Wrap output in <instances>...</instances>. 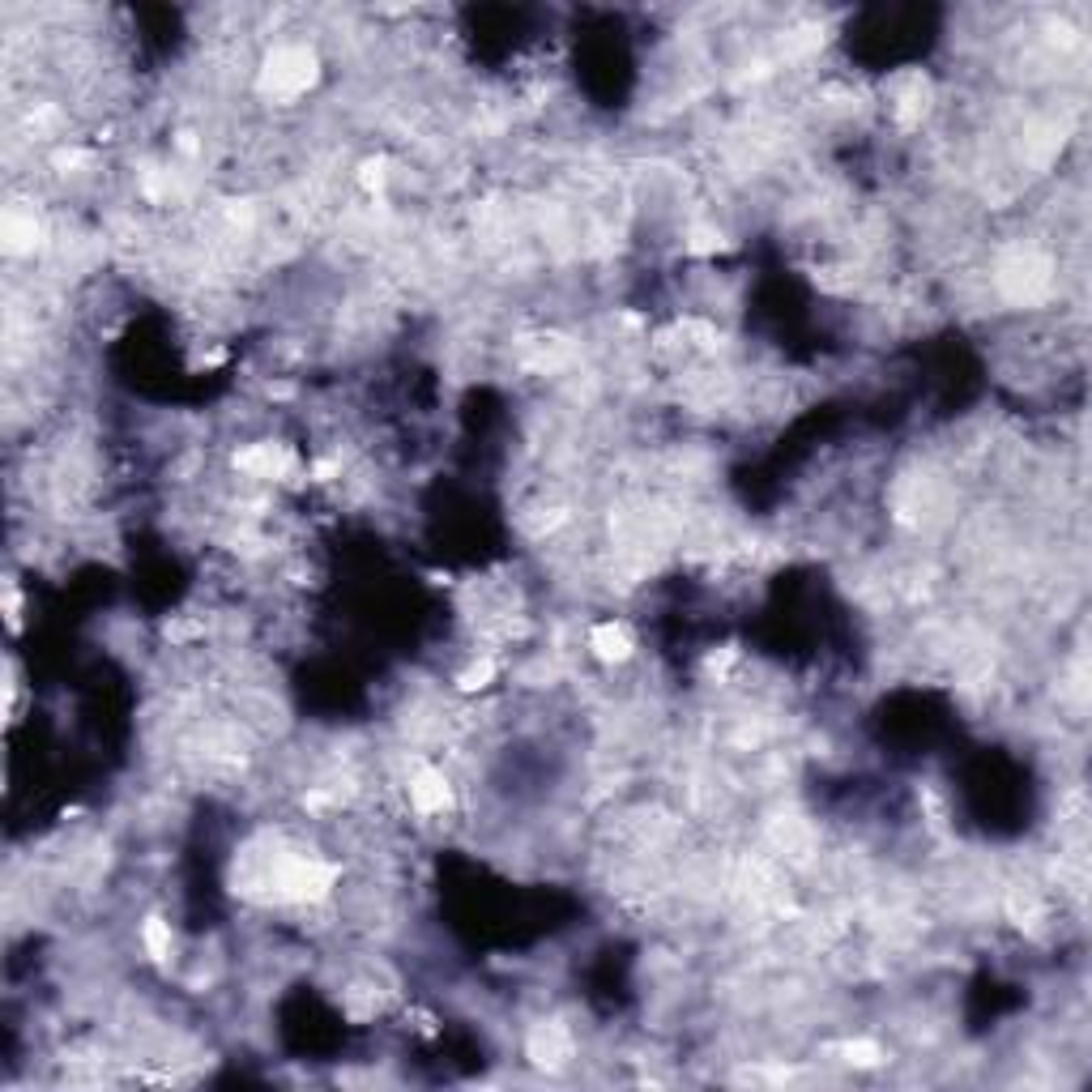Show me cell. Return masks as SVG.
<instances>
[{
  "label": "cell",
  "mask_w": 1092,
  "mask_h": 1092,
  "mask_svg": "<svg viewBox=\"0 0 1092 1092\" xmlns=\"http://www.w3.org/2000/svg\"><path fill=\"white\" fill-rule=\"evenodd\" d=\"M410 807L418 815H435V811L448 807V781H444L440 768L418 764L414 773H410Z\"/></svg>",
  "instance_id": "cell-1"
},
{
  "label": "cell",
  "mask_w": 1092,
  "mask_h": 1092,
  "mask_svg": "<svg viewBox=\"0 0 1092 1092\" xmlns=\"http://www.w3.org/2000/svg\"><path fill=\"white\" fill-rule=\"evenodd\" d=\"M530 1058L543 1062V1067H563L572 1058V1041H567V1032L559 1024H543L530 1037Z\"/></svg>",
  "instance_id": "cell-2"
},
{
  "label": "cell",
  "mask_w": 1092,
  "mask_h": 1092,
  "mask_svg": "<svg viewBox=\"0 0 1092 1092\" xmlns=\"http://www.w3.org/2000/svg\"><path fill=\"white\" fill-rule=\"evenodd\" d=\"M589 649L598 653L602 662H628L632 658V632L623 623H598L589 632Z\"/></svg>",
  "instance_id": "cell-3"
},
{
  "label": "cell",
  "mask_w": 1092,
  "mask_h": 1092,
  "mask_svg": "<svg viewBox=\"0 0 1092 1092\" xmlns=\"http://www.w3.org/2000/svg\"><path fill=\"white\" fill-rule=\"evenodd\" d=\"M495 675H500L495 658H474V662L457 675V688H461V692H487L491 683H495Z\"/></svg>",
  "instance_id": "cell-4"
},
{
  "label": "cell",
  "mask_w": 1092,
  "mask_h": 1092,
  "mask_svg": "<svg viewBox=\"0 0 1092 1092\" xmlns=\"http://www.w3.org/2000/svg\"><path fill=\"white\" fill-rule=\"evenodd\" d=\"M141 943H145V952H150V960H163L171 956V922H163V917H150V922L141 926Z\"/></svg>",
  "instance_id": "cell-5"
},
{
  "label": "cell",
  "mask_w": 1092,
  "mask_h": 1092,
  "mask_svg": "<svg viewBox=\"0 0 1092 1092\" xmlns=\"http://www.w3.org/2000/svg\"><path fill=\"white\" fill-rule=\"evenodd\" d=\"M846 1058L854 1062V1067H875V1062L883 1058V1050L875 1041H846Z\"/></svg>",
  "instance_id": "cell-6"
}]
</instances>
